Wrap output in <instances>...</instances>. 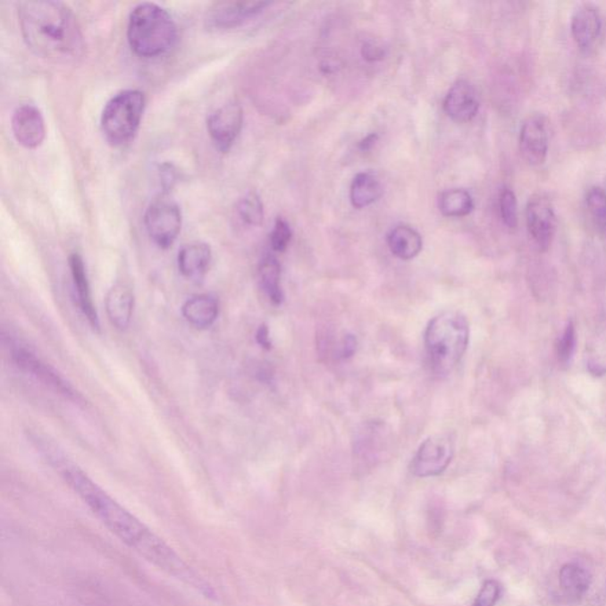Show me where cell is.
Instances as JSON below:
<instances>
[{
    "mask_svg": "<svg viewBox=\"0 0 606 606\" xmlns=\"http://www.w3.org/2000/svg\"><path fill=\"white\" fill-rule=\"evenodd\" d=\"M47 461L58 476L82 500L90 512L101 524L120 540L167 575L178 582L197 591L206 598H216L214 587L198 575L170 545L156 535L148 526L138 519L129 509L116 501L87 476L75 463L50 447L44 449Z\"/></svg>",
    "mask_w": 606,
    "mask_h": 606,
    "instance_id": "6da1fadb",
    "label": "cell"
},
{
    "mask_svg": "<svg viewBox=\"0 0 606 606\" xmlns=\"http://www.w3.org/2000/svg\"><path fill=\"white\" fill-rule=\"evenodd\" d=\"M18 21L27 46L38 56L65 63L82 57L85 41L78 18L67 5L53 0L18 4Z\"/></svg>",
    "mask_w": 606,
    "mask_h": 606,
    "instance_id": "7a4b0ae2",
    "label": "cell"
},
{
    "mask_svg": "<svg viewBox=\"0 0 606 606\" xmlns=\"http://www.w3.org/2000/svg\"><path fill=\"white\" fill-rule=\"evenodd\" d=\"M425 345L433 374L440 377L451 374L468 349V320L454 310L438 314L426 327Z\"/></svg>",
    "mask_w": 606,
    "mask_h": 606,
    "instance_id": "3957f363",
    "label": "cell"
},
{
    "mask_svg": "<svg viewBox=\"0 0 606 606\" xmlns=\"http://www.w3.org/2000/svg\"><path fill=\"white\" fill-rule=\"evenodd\" d=\"M127 38L138 56L156 58L170 53L178 39L173 16L155 3H142L130 14Z\"/></svg>",
    "mask_w": 606,
    "mask_h": 606,
    "instance_id": "277c9868",
    "label": "cell"
},
{
    "mask_svg": "<svg viewBox=\"0 0 606 606\" xmlns=\"http://www.w3.org/2000/svg\"><path fill=\"white\" fill-rule=\"evenodd\" d=\"M146 98L140 90L120 91L105 105L101 130L105 140L120 147L133 140L144 116Z\"/></svg>",
    "mask_w": 606,
    "mask_h": 606,
    "instance_id": "5b68a950",
    "label": "cell"
},
{
    "mask_svg": "<svg viewBox=\"0 0 606 606\" xmlns=\"http://www.w3.org/2000/svg\"><path fill=\"white\" fill-rule=\"evenodd\" d=\"M181 210L167 193L156 197L146 210L145 226L156 246L167 249L181 233Z\"/></svg>",
    "mask_w": 606,
    "mask_h": 606,
    "instance_id": "8992f818",
    "label": "cell"
},
{
    "mask_svg": "<svg viewBox=\"0 0 606 606\" xmlns=\"http://www.w3.org/2000/svg\"><path fill=\"white\" fill-rule=\"evenodd\" d=\"M13 346L11 357H13L14 364L21 370L27 372L28 375H31L32 377L38 379L42 384L63 396L65 400L74 401L76 404L85 403V400H83L79 391L75 390L71 383L65 381L54 367L44 363L41 358L36 356L32 350L21 344Z\"/></svg>",
    "mask_w": 606,
    "mask_h": 606,
    "instance_id": "52a82bcc",
    "label": "cell"
},
{
    "mask_svg": "<svg viewBox=\"0 0 606 606\" xmlns=\"http://www.w3.org/2000/svg\"><path fill=\"white\" fill-rule=\"evenodd\" d=\"M455 445L450 434H434L419 447L411 462V472L418 477L441 476L450 465Z\"/></svg>",
    "mask_w": 606,
    "mask_h": 606,
    "instance_id": "ba28073f",
    "label": "cell"
},
{
    "mask_svg": "<svg viewBox=\"0 0 606 606\" xmlns=\"http://www.w3.org/2000/svg\"><path fill=\"white\" fill-rule=\"evenodd\" d=\"M243 109L239 102L223 105L207 118V131L218 151L229 152L243 127Z\"/></svg>",
    "mask_w": 606,
    "mask_h": 606,
    "instance_id": "9c48e42d",
    "label": "cell"
},
{
    "mask_svg": "<svg viewBox=\"0 0 606 606\" xmlns=\"http://www.w3.org/2000/svg\"><path fill=\"white\" fill-rule=\"evenodd\" d=\"M529 235L540 250L549 249L556 235L557 216L552 203L545 196L532 197L526 209Z\"/></svg>",
    "mask_w": 606,
    "mask_h": 606,
    "instance_id": "30bf717a",
    "label": "cell"
},
{
    "mask_svg": "<svg viewBox=\"0 0 606 606\" xmlns=\"http://www.w3.org/2000/svg\"><path fill=\"white\" fill-rule=\"evenodd\" d=\"M270 5L268 2H225L215 4L206 17L211 29H231L257 16Z\"/></svg>",
    "mask_w": 606,
    "mask_h": 606,
    "instance_id": "8fae6325",
    "label": "cell"
},
{
    "mask_svg": "<svg viewBox=\"0 0 606 606\" xmlns=\"http://www.w3.org/2000/svg\"><path fill=\"white\" fill-rule=\"evenodd\" d=\"M543 115L528 116L520 130V151L526 162L539 166L545 163L549 152V133Z\"/></svg>",
    "mask_w": 606,
    "mask_h": 606,
    "instance_id": "7c38bea8",
    "label": "cell"
},
{
    "mask_svg": "<svg viewBox=\"0 0 606 606\" xmlns=\"http://www.w3.org/2000/svg\"><path fill=\"white\" fill-rule=\"evenodd\" d=\"M13 131L18 144L28 149L38 148L46 139L42 112L34 105H23L13 115Z\"/></svg>",
    "mask_w": 606,
    "mask_h": 606,
    "instance_id": "4fadbf2b",
    "label": "cell"
},
{
    "mask_svg": "<svg viewBox=\"0 0 606 606\" xmlns=\"http://www.w3.org/2000/svg\"><path fill=\"white\" fill-rule=\"evenodd\" d=\"M478 108H480V100H478L477 91L465 80L456 82L444 100L445 113L449 118L459 123L472 122L477 114Z\"/></svg>",
    "mask_w": 606,
    "mask_h": 606,
    "instance_id": "5bb4252c",
    "label": "cell"
},
{
    "mask_svg": "<svg viewBox=\"0 0 606 606\" xmlns=\"http://www.w3.org/2000/svg\"><path fill=\"white\" fill-rule=\"evenodd\" d=\"M601 30L602 21L596 7L583 5L573 14L571 32L573 39L580 49H590L600 38Z\"/></svg>",
    "mask_w": 606,
    "mask_h": 606,
    "instance_id": "9a60e30c",
    "label": "cell"
},
{
    "mask_svg": "<svg viewBox=\"0 0 606 606\" xmlns=\"http://www.w3.org/2000/svg\"><path fill=\"white\" fill-rule=\"evenodd\" d=\"M69 266H71L72 282H74L76 293H78L80 308L85 314L91 327L94 330H100V321H98L97 308H95L93 297H91L85 262L79 254H72L69 257Z\"/></svg>",
    "mask_w": 606,
    "mask_h": 606,
    "instance_id": "2e32d148",
    "label": "cell"
},
{
    "mask_svg": "<svg viewBox=\"0 0 606 606\" xmlns=\"http://www.w3.org/2000/svg\"><path fill=\"white\" fill-rule=\"evenodd\" d=\"M105 310L112 324L120 331L129 328L134 310V295L125 284H116L105 299Z\"/></svg>",
    "mask_w": 606,
    "mask_h": 606,
    "instance_id": "e0dca14e",
    "label": "cell"
},
{
    "mask_svg": "<svg viewBox=\"0 0 606 606\" xmlns=\"http://www.w3.org/2000/svg\"><path fill=\"white\" fill-rule=\"evenodd\" d=\"M211 257V248L206 243L186 244L178 254L179 270L188 279H200L209 268Z\"/></svg>",
    "mask_w": 606,
    "mask_h": 606,
    "instance_id": "ac0fdd59",
    "label": "cell"
},
{
    "mask_svg": "<svg viewBox=\"0 0 606 606\" xmlns=\"http://www.w3.org/2000/svg\"><path fill=\"white\" fill-rule=\"evenodd\" d=\"M218 313V302L210 295H197L186 301L182 307V316L189 324L198 330L213 326L217 320Z\"/></svg>",
    "mask_w": 606,
    "mask_h": 606,
    "instance_id": "d6986e66",
    "label": "cell"
},
{
    "mask_svg": "<svg viewBox=\"0 0 606 606\" xmlns=\"http://www.w3.org/2000/svg\"><path fill=\"white\" fill-rule=\"evenodd\" d=\"M388 244L391 253L400 260L408 261L422 251L423 240L415 229L408 225H400L389 233Z\"/></svg>",
    "mask_w": 606,
    "mask_h": 606,
    "instance_id": "ffe728a7",
    "label": "cell"
},
{
    "mask_svg": "<svg viewBox=\"0 0 606 606\" xmlns=\"http://www.w3.org/2000/svg\"><path fill=\"white\" fill-rule=\"evenodd\" d=\"M383 195V188L377 175L363 173L356 175L350 185V202L357 209H364L377 202Z\"/></svg>",
    "mask_w": 606,
    "mask_h": 606,
    "instance_id": "44dd1931",
    "label": "cell"
},
{
    "mask_svg": "<svg viewBox=\"0 0 606 606\" xmlns=\"http://www.w3.org/2000/svg\"><path fill=\"white\" fill-rule=\"evenodd\" d=\"M593 582L587 569L575 563L565 564L560 571V585L569 601H578L589 590Z\"/></svg>",
    "mask_w": 606,
    "mask_h": 606,
    "instance_id": "7402d4cb",
    "label": "cell"
},
{
    "mask_svg": "<svg viewBox=\"0 0 606 606\" xmlns=\"http://www.w3.org/2000/svg\"><path fill=\"white\" fill-rule=\"evenodd\" d=\"M262 290L274 305H281L283 302V291L281 288V265L275 257H266L263 258L258 269Z\"/></svg>",
    "mask_w": 606,
    "mask_h": 606,
    "instance_id": "603a6c76",
    "label": "cell"
},
{
    "mask_svg": "<svg viewBox=\"0 0 606 606\" xmlns=\"http://www.w3.org/2000/svg\"><path fill=\"white\" fill-rule=\"evenodd\" d=\"M474 202L468 191L462 189H448L440 198L441 213L447 217H465L472 213Z\"/></svg>",
    "mask_w": 606,
    "mask_h": 606,
    "instance_id": "cb8c5ba5",
    "label": "cell"
},
{
    "mask_svg": "<svg viewBox=\"0 0 606 606\" xmlns=\"http://www.w3.org/2000/svg\"><path fill=\"white\" fill-rule=\"evenodd\" d=\"M237 216L249 226H258L263 223L265 218V210H263V204L260 196L255 192L247 193L236 204Z\"/></svg>",
    "mask_w": 606,
    "mask_h": 606,
    "instance_id": "d4e9b609",
    "label": "cell"
},
{
    "mask_svg": "<svg viewBox=\"0 0 606 606\" xmlns=\"http://www.w3.org/2000/svg\"><path fill=\"white\" fill-rule=\"evenodd\" d=\"M586 203L594 225L606 240V193L598 188L591 189L587 193Z\"/></svg>",
    "mask_w": 606,
    "mask_h": 606,
    "instance_id": "484cf974",
    "label": "cell"
},
{
    "mask_svg": "<svg viewBox=\"0 0 606 606\" xmlns=\"http://www.w3.org/2000/svg\"><path fill=\"white\" fill-rule=\"evenodd\" d=\"M500 213L503 223L509 228L514 229L518 225V203L517 197L512 189H505L500 196Z\"/></svg>",
    "mask_w": 606,
    "mask_h": 606,
    "instance_id": "4316f807",
    "label": "cell"
},
{
    "mask_svg": "<svg viewBox=\"0 0 606 606\" xmlns=\"http://www.w3.org/2000/svg\"><path fill=\"white\" fill-rule=\"evenodd\" d=\"M291 230L290 224L283 218H277L272 233H270V244L277 253H283L290 246Z\"/></svg>",
    "mask_w": 606,
    "mask_h": 606,
    "instance_id": "83f0119b",
    "label": "cell"
},
{
    "mask_svg": "<svg viewBox=\"0 0 606 606\" xmlns=\"http://www.w3.org/2000/svg\"><path fill=\"white\" fill-rule=\"evenodd\" d=\"M576 349V328L572 323L566 326L563 337L558 342L557 353L558 359L563 364L569 363Z\"/></svg>",
    "mask_w": 606,
    "mask_h": 606,
    "instance_id": "f1b7e54d",
    "label": "cell"
},
{
    "mask_svg": "<svg viewBox=\"0 0 606 606\" xmlns=\"http://www.w3.org/2000/svg\"><path fill=\"white\" fill-rule=\"evenodd\" d=\"M501 596V586L496 580H487L481 587L474 606H495Z\"/></svg>",
    "mask_w": 606,
    "mask_h": 606,
    "instance_id": "f546056e",
    "label": "cell"
},
{
    "mask_svg": "<svg viewBox=\"0 0 606 606\" xmlns=\"http://www.w3.org/2000/svg\"><path fill=\"white\" fill-rule=\"evenodd\" d=\"M363 56L365 60L370 62L383 60L385 56V47L378 42L368 41L364 44Z\"/></svg>",
    "mask_w": 606,
    "mask_h": 606,
    "instance_id": "4dcf8cb0",
    "label": "cell"
},
{
    "mask_svg": "<svg viewBox=\"0 0 606 606\" xmlns=\"http://www.w3.org/2000/svg\"><path fill=\"white\" fill-rule=\"evenodd\" d=\"M358 341L354 335H346L342 339L341 346V357L342 359H349V358L353 357V354L356 353Z\"/></svg>",
    "mask_w": 606,
    "mask_h": 606,
    "instance_id": "1f68e13d",
    "label": "cell"
},
{
    "mask_svg": "<svg viewBox=\"0 0 606 606\" xmlns=\"http://www.w3.org/2000/svg\"><path fill=\"white\" fill-rule=\"evenodd\" d=\"M175 173L173 169V166L169 165V164H166V165H164L162 167V179H163V186L164 189H169L173 188L174 182H175Z\"/></svg>",
    "mask_w": 606,
    "mask_h": 606,
    "instance_id": "d6a6232c",
    "label": "cell"
},
{
    "mask_svg": "<svg viewBox=\"0 0 606 606\" xmlns=\"http://www.w3.org/2000/svg\"><path fill=\"white\" fill-rule=\"evenodd\" d=\"M257 339L258 344H260L263 347V349H272V341H270L269 330L268 327L265 326V324H262V326L258 328Z\"/></svg>",
    "mask_w": 606,
    "mask_h": 606,
    "instance_id": "836d02e7",
    "label": "cell"
},
{
    "mask_svg": "<svg viewBox=\"0 0 606 606\" xmlns=\"http://www.w3.org/2000/svg\"><path fill=\"white\" fill-rule=\"evenodd\" d=\"M375 139H377V135H370V137H367L366 139H365V140L363 142H361V145H360L361 149L370 148L371 146L374 145Z\"/></svg>",
    "mask_w": 606,
    "mask_h": 606,
    "instance_id": "e575fe53",
    "label": "cell"
}]
</instances>
